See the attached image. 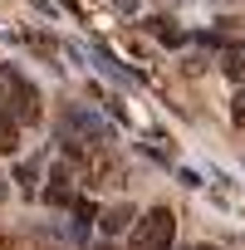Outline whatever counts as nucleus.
Instances as JSON below:
<instances>
[{
  "label": "nucleus",
  "mask_w": 245,
  "mask_h": 250,
  "mask_svg": "<svg viewBox=\"0 0 245 250\" xmlns=\"http://www.w3.org/2000/svg\"><path fill=\"white\" fill-rule=\"evenodd\" d=\"M69 206H74V221H79V235H83V230H88V221H93V201H83V196H74Z\"/></svg>",
  "instance_id": "6"
},
{
  "label": "nucleus",
  "mask_w": 245,
  "mask_h": 250,
  "mask_svg": "<svg viewBox=\"0 0 245 250\" xmlns=\"http://www.w3.org/2000/svg\"><path fill=\"white\" fill-rule=\"evenodd\" d=\"M98 250H113V245H98Z\"/></svg>",
  "instance_id": "12"
},
{
  "label": "nucleus",
  "mask_w": 245,
  "mask_h": 250,
  "mask_svg": "<svg viewBox=\"0 0 245 250\" xmlns=\"http://www.w3.org/2000/svg\"><path fill=\"white\" fill-rule=\"evenodd\" d=\"M230 123H235V128H245V88L230 98Z\"/></svg>",
  "instance_id": "7"
},
{
  "label": "nucleus",
  "mask_w": 245,
  "mask_h": 250,
  "mask_svg": "<svg viewBox=\"0 0 245 250\" xmlns=\"http://www.w3.org/2000/svg\"><path fill=\"white\" fill-rule=\"evenodd\" d=\"M172 235H177V216L167 206H152L143 221H133L128 250H172Z\"/></svg>",
  "instance_id": "1"
},
{
  "label": "nucleus",
  "mask_w": 245,
  "mask_h": 250,
  "mask_svg": "<svg viewBox=\"0 0 245 250\" xmlns=\"http://www.w3.org/2000/svg\"><path fill=\"white\" fill-rule=\"evenodd\" d=\"M5 196H10V187H5V177H0V201H5Z\"/></svg>",
  "instance_id": "10"
},
{
  "label": "nucleus",
  "mask_w": 245,
  "mask_h": 250,
  "mask_svg": "<svg viewBox=\"0 0 245 250\" xmlns=\"http://www.w3.org/2000/svg\"><path fill=\"white\" fill-rule=\"evenodd\" d=\"M191 250H211V245H191Z\"/></svg>",
  "instance_id": "11"
},
{
  "label": "nucleus",
  "mask_w": 245,
  "mask_h": 250,
  "mask_svg": "<svg viewBox=\"0 0 245 250\" xmlns=\"http://www.w3.org/2000/svg\"><path fill=\"white\" fill-rule=\"evenodd\" d=\"M128 221H138L133 206H128V201H118V206H108V211L98 216V230H103V235H118V230H128Z\"/></svg>",
  "instance_id": "4"
},
{
  "label": "nucleus",
  "mask_w": 245,
  "mask_h": 250,
  "mask_svg": "<svg viewBox=\"0 0 245 250\" xmlns=\"http://www.w3.org/2000/svg\"><path fill=\"white\" fill-rule=\"evenodd\" d=\"M69 182H74L69 167H54V172H49V187H44V201H49V206H69V201H74V187H69Z\"/></svg>",
  "instance_id": "3"
},
{
  "label": "nucleus",
  "mask_w": 245,
  "mask_h": 250,
  "mask_svg": "<svg viewBox=\"0 0 245 250\" xmlns=\"http://www.w3.org/2000/svg\"><path fill=\"white\" fill-rule=\"evenodd\" d=\"M25 83V74H15L10 64H0V118L10 113V103H15V88Z\"/></svg>",
  "instance_id": "5"
},
{
  "label": "nucleus",
  "mask_w": 245,
  "mask_h": 250,
  "mask_svg": "<svg viewBox=\"0 0 245 250\" xmlns=\"http://www.w3.org/2000/svg\"><path fill=\"white\" fill-rule=\"evenodd\" d=\"M5 123H15V128H20V123H40V88H35L30 79L15 88V103H10Z\"/></svg>",
  "instance_id": "2"
},
{
  "label": "nucleus",
  "mask_w": 245,
  "mask_h": 250,
  "mask_svg": "<svg viewBox=\"0 0 245 250\" xmlns=\"http://www.w3.org/2000/svg\"><path fill=\"white\" fill-rule=\"evenodd\" d=\"M0 152H15V123L0 118Z\"/></svg>",
  "instance_id": "8"
},
{
  "label": "nucleus",
  "mask_w": 245,
  "mask_h": 250,
  "mask_svg": "<svg viewBox=\"0 0 245 250\" xmlns=\"http://www.w3.org/2000/svg\"><path fill=\"white\" fill-rule=\"evenodd\" d=\"M225 74H230L235 83H245V59H240V54H230V59H225Z\"/></svg>",
  "instance_id": "9"
}]
</instances>
